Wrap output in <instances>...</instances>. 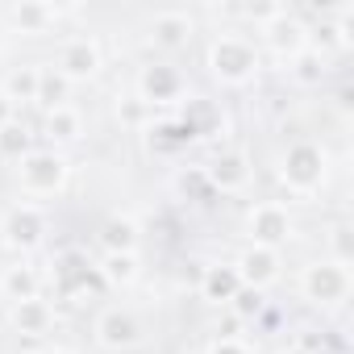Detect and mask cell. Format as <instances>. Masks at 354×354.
<instances>
[{
    "instance_id": "cell-1",
    "label": "cell",
    "mask_w": 354,
    "mask_h": 354,
    "mask_svg": "<svg viewBox=\"0 0 354 354\" xmlns=\"http://www.w3.org/2000/svg\"><path fill=\"white\" fill-rule=\"evenodd\" d=\"M259 67H263V55H259V46L250 38H242V34H217L209 42V71L221 84L246 88L259 75Z\"/></svg>"
},
{
    "instance_id": "cell-2",
    "label": "cell",
    "mask_w": 354,
    "mask_h": 354,
    "mask_svg": "<svg viewBox=\"0 0 354 354\" xmlns=\"http://www.w3.org/2000/svg\"><path fill=\"white\" fill-rule=\"evenodd\" d=\"M279 184L292 196H313L325 184V150L317 142H292L279 154Z\"/></svg>"
},
{
    "instance_id": "cell-3",
    "label": "cell",
    "mask_w": 354,
    "mask_h": 354,
    "mask_svg": "<svg viewBox=\"0 0 354 354\" xmlns=\"http://www.w3.org/2000/svg\"><path fill=\"white\" fill-rule=\"evenodd\" d=\"M67 158L50 146V150H30L17 167V180L26 196H59L67 188Z\"/></svg>"
},
{
    "instance_id": "cell-4",
    "label": "cell",
    "mask_w": 354,
    "mask_h": 354,
    "mask_svg": "<svg viewBox=\"0 0 354 354\" xmlns=\"http://www.w3.org/2000/svg\"><path fill=\"white\" fill-rule=\"evenodd\" d=\"M300 292L313 304H342L350 296V267L333 259H317L300 271Z\"/></svg>"
},
{
    "instance_id": "cell-5",
    "label": "cell",
    "mask_w": 354,
    "mask_h": 354,
    "mask_svg": "<svg viewBox=\"0 0 354 354\" xmlns=\"http://www.w3.org/2000/svg\"><path fill=\"white\" fill-rule=\"evenodd\" d=\"M259 34H263V46L279 59V63H288V59H296L304 46H308V26H304V17L296 13V9H279L267 26H259Z\"/></svg>"
},
{
    "instance_id": "cell-6",
    "label": "cell",
    "mask_w": 354,
    "mask_h": 354,
    "mask_svg": "<svg viewBox=\"0 0 354 354\" xmlns=\"http://www.w3.org/2000/svg\"><path fill=\"white\" fill-rule=\"evenodd\" d=\"M100 67H104V55H100V42H96V38L80 34V38H67V42L59 46L55 71H59L67 84H88V80L100 75Z\"/></svg>"
},
{
    "instance_id": "cell-7",
    "label": "cell",
    "mask_w": 354,
    "mask_h": 354,
    "mask_svg": "<svg viewBox=\"0 0 354 354\" xmlns=\"http://www.w3.org/2000/svg\"><path fill=\"white\" fill-rule=\"evenodd\" d=\"M246 234H250V246H271V250H279V246H288V238H292V213H288L279 201H259V205H250V213H246Z\"/></svg>"
},
{
    "instance_id": "cell-8",
    "label": "cell",
    "mask_w": 354,
    "mask_h": 354,
    "mask_svg": "<svg viewBox=\"0 0 354 354\" xmlns=\"http://www.w3.org/2000/svg\"><path fill=\"white\" fill-rule=\"evenodd\" d=\"M205 180H209V188L221 192V196H238V192H246L250 180H254L250 154H246V150H221V154H213V158L205 162Z\"/></svg>"
},
{
    "instance_id": "cell-9",
    "label": "cell",
    "mask_w": 354,
    "mask_h": 354,
    "mask_svg": "<svg viewBox=\"0 0 354 354\" xmlns=\"http://www.w3.org/2000/svg\"><path fill=\"white\" fill-rule=\"evenodd\" d=\"M0 234H5V246H13V250L42 246V238H46V213H42V205H34V201L13 205L5 213V221H0Z\"/></svg>"
},
{
    "instance_id": "cell-10",
    "label": "cell",
    "mask_w": 354,
    "mask_h": 354,
    "mask_svg": "<svg viewBox=\"0 0 354 354\" xmlns=\"http://www.w3.org/2000/svg\"><path fill=\"white\" fill-rule=\"evenodd\" d=\"M184 75H180V67H171V63H146L142 71H138V100L142 104H150V109H158V104H175L184 96Z\"/></svg>"
},
{
    "instance_id": "cell-11",
    "label": "cell",
    "mask_w": 354,
    "mask_h": 354,
    "mask_svg": "<svg viewBox=\"0 0 354 354\" xmlns=\"http://www.w3.org/2000/svg\"><path fill=\"white\" fill-rule=\"evenodd\" d=\"M142 337H146L142 321L121 304H113V308H104L96 317V342L104 350H133V346H142Z\"/></svg>"
},
{
    "instance_id": "cell-12",
    "label": "cell",
    "mask_w": 354,
    "mask_h": 354,
    "mask_svg": "<svg viewBox=\"0 0 354 354\" xmlns=\"http://www.w3.org/2000/svg\"><path fill=\"white\" fill-rule=\"evenodd\" d=\"M279 267H283V259H279V250H271V246H246V250L238 254V263H234L242 288H254V292H267V288L279 279Z\"/></svg>"
},
{
    "instance_id": "cell-13",
    "label": "cell",
    "mask_w": 354,
    "mask_h": 354,
    "mask_svg": "<svg viewBox=\"0 0 354 354\" xmlns=\"http://www.w3.org/2000/svg\"><path fill=\"white\" fill-rule=\"evenodd\" d=\"M146 30H150V42L158 50H184L192 42V34H196V17L184 13V9H162V13L150 17Z\"/></svg>"
},
{
    "instance_id": "cell-14",
    "label": "cell",
    "mask_w": 354,
    "mask_h": 354,
    "mask_svg": "<svg viewBox=\"0 0 354 354\" xmlns=\"http://www.w3.org/2000/svg\"><path fill=\"white\" fill-rule=\"evenodd\" d=\"M63 13H67V9L46 5V0H21V5L9 9V26H13L17 34H50Z\"/></svg>"
},
{
    "instance_id": "cell-15",
    "label": "cell",
    "mask_w": 354,
    "mask_h": 354,
    "mask_svg": "<svg viewBox=\"0 0 354 354\" xmlns=\"http://www.w3.org/2000/svg\"><path fill=\"white\" fill-rule=\"evenodd\" d=\"M138 242H142V225H138L129 213H113V217L100 225V246H104V254H138Z\"/></svg>"
},
{
    "instance_id": "cell-16",
    "label": "cell",
    "mask_w": 354,
    "mask_h": 354,
    "mask_svg": "<svg viewBox=\"0 0 354 354\" xmlns=\"http://www.w3.org/2000/svg\"><path fill=\"white\" fill-rule=\"evenodd\" d=\"M238 292H242V279H238L234 263H213V267H205V275H201V300H209V304H230Z\"/></svg>"
},
{
    "instance_id": "cell-17",
    "label": "cell",
    "mask_w": 354,
    "mask_h": 354,
    "mask_svg": "<svg viewBox=\"0 0 354 354\" xmlns=\"http://www.w3.org/2000/svg\"><path fill=\"white\" fill-rule=\"evenodd\" d=\"M9 321H13V329H17L21 337H38V333L50 329L55 308H50L42 296H34V300H17V304H9Z\"/></svg>"
},
{
    "instance_id": "cell-18",
    "label": "cell",
    "mask_w": 354,
    "mask_h": 354,
    "mask_svg": "<svg viewBox=\"0 0 354 354\" xmlns=\"http://www.w3.org/2000/svg\"><path fill=\"white\" fill-rule=\"evenodd\" d=\"M0 296H5L9 304L42 296V275H38V267H30V263L5 267V271H0Z\"/></svg>"
},
{
    "instance_id": "cell-19",
    "label": "cell",
    "mask_w": 354,
    "mask_h": 354,
    "mask_svg": "<svg viewBox=\"0 0 354 354\" xmlns=\"http://www.w3.org/2000/svg\"><path fill=\"white\" fill-rule=\"evenodd\" d=\"M42 133H46L55 146H71V142H80V138H84V117H80V109H71V104L50 109V113L42 117Z\"/></svg>"
},
{
    "instance_id": "cell-20",
    "label": "cell",
    "mask_w": 354,
    "mask_h": 354,
    "mask_svg": "<svg viewBox=\"0 0 354 354\" xmlns=\"http://www.w3.org/2000/svg\"><path fill=\"white\" fill-rule=\"evenodd\" d=\"M96 275H100L109 288H129V283L142 279V259H138V254H104L100 267H96Z\"/></svg>"
},
{
    "instance_id": "cell-21",
    "label": "cell",
    "mask_w": 354,
    "mask_h": 354,
    "mask_svg": "<svg viewBox=\"0 0 354 354\" xmlns=\"http://www.w3.org/2000/svg\"><path fill=\"white\" fill-rule=\"evenodd\" d=\"M67 100H71V84L55 67H38V96H34V104H42L50 113V109H63Z\"/></svg>"
},
{
    "instance_id": "cell-22",
    "label": "cell",
    "mask_w": 354,
    "mask_h": 354,
    "mask_svg": "<svg viewBox=\"0 0 354 354\" xmlns=\"http://www.w3.org/2000/svg\"><path fill=\"white\" fill-rule=\"evenodd\" d=\"M184 129L192 133V138H209V133H217L225 121H221V113H217V104H209V100H188V109H184Z\"/></svg>"
},
{
    "instance_id": "cell-23",
    "label": "cell",
    "mask_w": 354,
    "mask_h": 354,
    "mask_svg": "<svg viewBox=\"0 0 354 354\" xmlns=\"http://www.w3.org/2000/svg\"><path fill=\"white\" fill-rule=\"evenodd\" d=\"M34 150V133H30V125L26 121H5L0 125V158H13V162H21L26 154Z\"/></svg>"
},
{
    "instance_id": "cell-24",
    "label": "cell",
    "mask_w": 354,
    "mask_h": 354,
    "mask_svg": "<svg viewBox=\"0 0 354 354\" xmlns=\"http://www.w3.org/2000/svg\"><path fill=\"white\" fill-rule=\"evenodd\" d=\"M325 71H329V59H321L313 46H304L296 59H288V75H292L296 84H304V88L321 84V80H325Z\"/></svg>"
},
{
    "instance_id": "cell-25",
    "label": "cell",
    "mask_w": 354,
    "mask_h": 354,
    "mask_svg": "<svg viewBox=\"0 0 354 354\" xmlns=\"http://www.w3.org/2000/svg\"><path fill=\"white\" fill-rule=\"evenodd\" d=\"M5 92L13 104H34V96H38V67H17L9 80H5Z\"/></svg>"
},
{
    "instance_id": "cell-26",
    "label": "cell",
    "mask_w": 354,
    "mask_h": 354,
    "mask_svg": "<svg viewBox=\"0 0 354 354\" xmlns=\"http://www.w3.org/2000/svg\"><path fill=\"white\" fill-rule=\"evenodd\" d=\"M146 133H150V146H158V150H171V146L192 142V133L184 129V121H154Z\"/></svg>"
},
{
    "instance_id": "cell-27",
    "label": "cell",
    "mask_w": 354,
    "mask_h": 354,
    "mask_svg": "<svg viewBox=\"0 0 354 354\" xmlns=\"http://www.w3.org/2000/svg\"><path fill=\"white\" fill-rule=\"evenodd\" d=\"M117 117H121V125H129V129H150V125H154V109L142 104L138 96H121V100H117Z\"/></svg>"
},
{
    "instance_id": "cell-28",
    "label": "cell",
    "mask_w": 354,
    "mask_h": 354,
    "mask_svg": "<svg viewBox=\"0 0 354 354\" xmlns=\"http://www.w3.org/2000/svg\"><path fill=\"white\" fill-rule=\"evenodd\" d=\"M175 192H180L184 201H205V196H213V188H209V180H205V167H188V171L175 175Z\"/></svg>"
},
{
    "instance_id": "cell-29",
    "label": "cell",
    "mask_w": 354,
    "mask_h": 354,
    "mask_svg": "<svg viewBox=\"0 0 354 354\" xmlns=\"http://www.w3.org/2000/svg\"><path fill=\"white\" fill-rule=\"evenodd\" d=\"M263 304H267V300H263V292H254V288H242V292H238V296H234L225 308H230L238 321H250V317H259V313H263Z\"/></svg>"
},
{
    "instance_id": "cell-30",
    "label": "cell",
    "mask_w": 354,
    "mask_h": 354,
    "mask_svg": "<svg viewBox=\"0 0 354 354\" xmlns=\"http://www.w3.org/2000/svg\"><path fill=\"white\" fill-rule=\"evenodd\" d=\"M283 5H275V0H246V5H234L230 13H238V17H246V21H259V26H267L275 13H279Z\"/></svg>"
},
{
    "instance_id": "cell-31",
    "label": "cell",
    "mask_w": 354,
    "mask_h": 354,
    "mask_svg": "<svg viewBox=\"0 0 354 354\" xmlns=\"http://www.w3.org/2000/svg\"><path fill=\"white\" fill-rule=\"evenodd\" d=\"M329 259H333V263H342V267H350V263H354L350 225H333V234H329Z\"/></svg>"
},
{
    "instance_id": "cell-32",
    "label": "cell",
    "mask_w": 354,
    "mask_h": 354,
    "mask_svg": "<svg viewBox=\"0 0 354 354\" xmlns=\"http://www.w3.org/2000/svg\"><path fill=\"white\" fill-rule=\"evenodd\" d=\"M209 354H254V350H250V346H246L242 337H217Z\"/></svg>"
},
{
    "instance_id": "cell-33",
    "label": "cell",
    "mask_w": 354,
    "mask_h": 354,
    "mask_svg": "<svg viewBox=\"0 0 354 354\" xmlns=\"http://www.w3.org/2000/svg\"><path fill=\"white\" fill-rule=\"evenodd\" d=\"M238 329H242V321L230 313V317H225V325H217V337H238Z\"/></svg>"
},
{
    "instance_id": "cell-34",
    "label": "cell",
    "mask_w": 354,
    "mask_h": 354,
    "mask_svg": "<svg viewBox=\"0 0 354 354\" xmlns=\"http://www.w3.org/2000/svg\"><path fill=\"white\" fill-rule=\"evenodd\" d=\"M13 117H17V104H13L5 92H0V125H5V121H13Z\"/></svg>"
},
{
    "instance_id": "cell-35",
    "label": "cell",
    "mask_w": 354,
    "mask_h": 354,
    "mask_svg": "<svg viewBox=\"0 0 354 354\" xmlns=\"http://www.w3.org/2000/svg\"><path fill=\"white\" fill-rule=\"evenodd\" d=\"M283 354H304V350H300V346H288V350H283Z\"/></svg>"
},
{
    "instance_id": "cell-36",
    "label": "cell",
    "mask_w": 354,
    "mask_h": 354,
    "mask_svg": "<svg viewBox=\"0 0 354 354\" xmlns=\"http://www.w3.org/2000/svg\"><path fill=\"white\" fill-rule=\"evenodd\" d=\"M42 354H67V350H42Z\"/></svg>"
}]
</instances>
